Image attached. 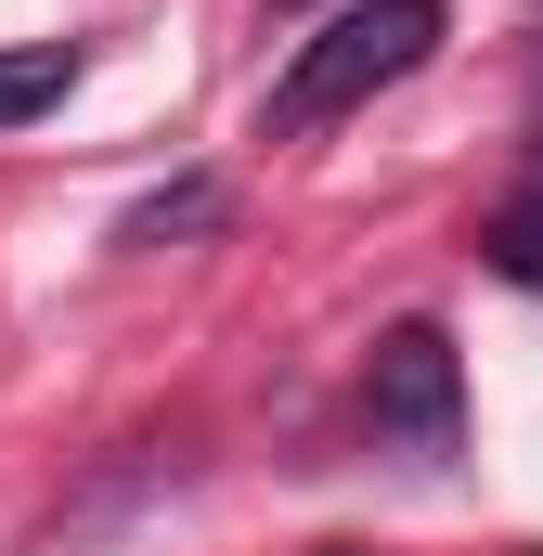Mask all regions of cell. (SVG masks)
<instances>
[{"instance_id": "8992f818", "label": "cell", "mask_w": 543, "mask_h": 556, "mask_svg": "<svg viewBox=\"0 0 543 556\" xmlns=\"http://www.w3.org/2000/svg\"><path fill=\"white\" fill-rule=\"evenodd\" d=\"M311 556H376V544H311Z\"/></svg>"}, {"instance_id": "5b68a950", "label": "cell", "mask_w": 543, "mask_h": 556, "mask_svg": "<svg viewBox=\"0 0 543 556\" xmlns=\"http://www.w3.org/2000/svg\"><path fill=\"white\" fill-rule=\"evenodd\" d=\"M492 260H505L518 285H543V181H531V194H505V207H492Z\"/></svg>"}, {"instance_id": "52a82bcc", "label": "cell", "mask_w": 543, "mask_h": 556, "mask_svg": "<svg viewBox=\"0 0 543 556\" xmlns=\"http://www.w3.org/2000/svg\"><path fill=\"white\" fill-rule=\"evenodd\" d=\"M272 13H298V0H272Z\"/></svg>"}, {"instance_id": "3957f363", "label": "cell", "mask_w": 543, "mask_h": 556, "mask_svg": "<svg viewBox=\"0 0 543 556\" xmlns=\"http://www.w3.org/2000/svg\"><path fill=\"white\" fill-rule=\"evenodd\" d=\"M65 91H78V39H26V52H0V130L52 117Z\"/></svg>"}, {"instance_id": "ba28073f", "label": "cell", "mask_w": 543, "mask_h": 556, "mask_svg": "<svg viewBox=\"0 0 543 556\" xmlns=\"http://www.w3.org/2000/svg\"><path fill=\"white\" fill-rule=\"evenodd\" d=\"M518 556H543V544H518Z\"/></svg>"}, {"instance_id": "7a4b0ae2", "label": "cell", "mask_w": 543, "mask_h": 556, "mask_svg": "<svg viewBox=\"0 0 543 556\" xmlns=\"http://www.w3.org/2000/svg\"><path fill=\"white\" fill-rule=\"evenodd\" d=\"M376 440L414 453V466H453V440H466V376H453V337L440 324H389V350H376Z\"/></svg>"}, {"instance_id": "6da1fadb", "label": "cell", "mask_w": 543, "mask_h": 556, "mask_svg": "<svg viewBox=\"0 0 543 556\" xmlns=\"http://www.w3.org/2000/svg\"><path fill=\"white\" fill-rule=\"evenodd\" d=\"M440 52V0H350L324 39H298V65L272 78V142H311V130H337L350 104H376L389 78H414Z\"/></svg>"}, {"instance_id": "277c9868", "label": "cell", "mask_w": 543, "mask_h": 556, "mask_svg": "<svg viewBox=\"0 0 543 556\" xmlns=\"http://www.w3.org/2000/svg\"><path fill=\"white\" fill-rule=\"evenodd\" d=\"M233 220V194L220 181H168V194H142L130 207V247H168V233H220Z\"/></svg>"}]
</instances>
